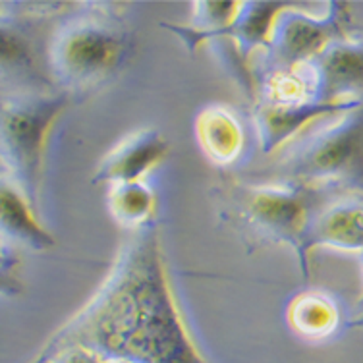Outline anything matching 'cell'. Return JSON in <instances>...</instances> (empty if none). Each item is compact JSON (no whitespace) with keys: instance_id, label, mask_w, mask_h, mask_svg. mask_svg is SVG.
Masks as SVG:
<instances>
[{"instance_id":"1","label":"cell","mask_w":363,"mask_h":363,"mask_svg":"<svg viewBox=\"0 0 363 363\" xmlns=\"http://www.w3.org/2000/svg\"><path fill=\"white\" fill-rule=\"evenodd\" d=\"M66 346L126 363H211L176 300L157 220L124 242L97 292L50 336L33 363Z\"/></svg>"},{"instance_id":"2","label":"cell","mask_w":363,"mask_h":363,"mask_svg":"<svg viewBox=\"0 0 363 363\" xmlns=\"http://www.w3.org/2000/svg\"><path fill=\"white\" fill-rule=\"evenodd\" d=\"M116 4L85 2L84 12H68L52 31L45 58L56 89L74 97L106 85L126 66L133 35Z\"/></svg>"},{"instance_id":"3","label":"cell","mask_w":363,"mask_h":363,"mask_svg":"<svg viewBox=\"0 0 363 363\" xmlns=\"http://www.w3.org/2000/svg\"><path fill=\"white\" fill-rule=\"evenodd\" d=\"M327 189L300 182H224L217 189L230 223L261 242L288 245L300 259L306 232Z\"/></svg>"},{"instance_id":"4","label":"cell","mask_w":363,"mask_h":363,"mask_svg":"<svg viewBox=\"0 0 363 363\" xmlns=\"http://www.w3.org/2000/svg\"><path fill=\"white\" fill-rule=\"evenodd\" d=\"M70 99L60 89L14 91L2 99V178L18 186L35 209L41 197L50 133L70 105Z\"/></svg>"},{"instance_id":"5","label":"cell","mask_w":363,"mask_h":363,"mask_svg":"<svg viewBox=\"0 0 363 363\" xmlns=\"http://www.w3.org/2000/svg\"><path fill=\"white\" fill-rule=\"evenodd\" d=\"M274 174L279 180L363 196V101L288 145Z\"/></svg>"},{"instance_id":"6","label":"cell","mask_w":363,"mask_h":363,"mask_svg":"<svg viewBox=\"0 0 363 363\" xmlns=\"http://www.w3.org/2000/svg\"><path fill=\"white\" fill-rule=\"evenodd\" d=\"M352 35V12L346 2H328L325 14H308L294 4L279 14L269 47L253 62V77L261 72L292 70L313 62L340 39Z\"/></svg>"},{"instance_id":"7","label":"cell","mask_w":363,"mask_h":363,"mask_svg":"<svg viewBox=\"0 0 363 363\" xmlns=\"http://www.w3.org/2000/svg\"><path fill=\"white\" fill-rule=\"evenodd\" d=\"M362 103H321L306 101L294 105H272V103H255L253 105V124L257 130L261 151L271 155L282 147L292 145L294 141L306 135L315 124H325L328 120L340 116L350 108Z\"/></svg>"},{"instance_id":"8","label":"cell","mask_w":363,"mask_h":363,"mask_svg":"<svg viewBox=\"0 0 363 363\" xmlns=\"http://www.w3.org/2000/svg\"><path fill=\"white\" fill-rule=\"evenodd\" d=\"M306 68L313 84V101H363V39L348 37L333 43Z\"/></svg>"},{"instance_id":"9","label":"cell","mask_w":363,"mask_h":363,"mask_svg":"<svg viewBox=\"0 0 363 363\" xmlns=\"http://www.w3.org/2000/svg\"><path fill=\"white\" fill-rule=\"evenodd\" d=\"M43 20V12H12L2 8L0 14V58H2V82L14 77L16 91L56 89L55 84L43 77L41 64L37 58V43L33 26Z\"/></svg>"},{"instance_id":"10","label":"cell","mask_w":363,"mask_h":363,"mask_svg":"<svg viewBox=\"0 0 363 363\" xmlns=\"http://www.w3.org/2000/svg\"><path fill=\"white\" fill-rule=\"evenodd\" d=\"M319 247L363 255V201L335 199L315 211L306 232L303 250L298 259L303 277H309V259Z\"/></svg>"},{"instance_id":"11","label":"cell","mask_w":363,"mask_h":363,"mask_svg":"<svg viewBox=\"0 0 363 363\" xmlns=\"http://www.w3.org/2000/svg\"><path fill=\"white\" fill-rule=\"evenodd\" d=\"M170 151V143L159 130L145 128L128 135L99 162L91 182L95 186H116L130 182H143L153 168H157Z\"/></svg>"},{"instance_id":"12","label":"cell","mask_w":363,"mask_h":363,"mask_svg":"<svg viewBox=\"0 0 363 363\" xmlns=\"http://www.w3.org/2000/svg\"><path fill=\"white\" fill-rule=\"evenodd\" d=\"M0 220H2V244L26 247L29 252H49L56 244L37 218V209L8 178L0 186Z\"/></svg>"},{"instance_id":"13","label":"cell","mask_w":363,"mask_h":363,"mask_svg":"<svg viewBox=\"0 0 363 363\" xmlns=\"http://www.w3.org/2000/svg\"><path fill=\"white\" fill-rule=\"evenodd\" d=\"M196 140L213 164L230 167L244 153V124L228 106L209 105L197 114Z\"/></svg>"},{"instance_id":"14","label":"cell","mask_w":363,"mask_h":363,"mask_svg":"<svg viewBox=\"0 0 363 363\" xmlns=\"http://www.w3.org/2000/svg\"><path fill=\"white\" fill-rule=\"evenodd\" d=\"M286 323L294 335L303 340H327L342 325V311L330 294L306 290L288 303Z\"/></svg>"},{"instance_id":"15","label":"cell","mask_w":363,"mask_h":363,"mask_svg":"<svg viewBox=\"0 0 363 363\" xmlns=\"http://www.w3.org/2000/svg\"><path fill=\"white\" fill-rule=\"evenodd\" d=\"M106 209L120 226L140 230L155 220L157 196L145 180L116 184L106 191Z\"/></svg>"},{"instance_id":"16","label":"cell","mask_w":363,"mask_h":363,"mask_svg":"<svg viewBox=\"0 0 363 363\" xmlns=\"http://www.w3.org/2000/svg\"><path fill=\"white\" fill-rule=\"evenodd\" d=\"M43 363H108V359L85 346H66L52 352Z\"/></svg>"},{"instance_id":"17","label":"cell","mask_w":363,"mask_h":363,"mask_svg":"<svg viewBox=\"0 0 363 363\" xmlns=\"http://www.w3.org/2000/svg\"><path fill=\"white\" fill-rule=\"evenodd\" d=\"M362 308H363V303H362ZM357 321H359V325H363V311H362V315L357 317Z\"/></svg>"},{"instance_id":"18","label":"cell","mask_w":363,"mask_h":363,"mask_svg":"<svg viewBox=\"0 0 363 363\" xmlns=\"http://www.w3.org/2000/svg\"><path fill=\"white\" fill-rule=\"evenodd\" d=\"M359 261H362V272H363V255H359ZM362 303H363V294H362Z\"/></svg>"},{"instance_id":"19","label":"cell","mask_w":363,"mask_h":363,"mask_svg":"<svg viewBox=\"0 0 363 363\" xmlns=\"http://www.w3.org/2000/svg\"><path fill=\"white\" fill-rule=\"evenodd\" d=\"M108 363H126V362H118V359H108Z\"/></svg>"}]
</instances>
